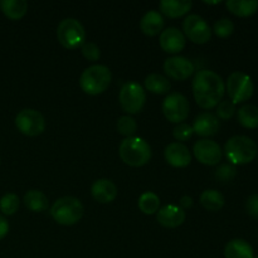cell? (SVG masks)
<instances>
[{
    "label": "cell",
    "mask_w": 258,
    "mask_h": 258,
    "mask_svg": "<svg viewBox=\"0 0 258 258\" xmlns=\"http://www.w3.org/2000/svg\"><path fill=\"white\" fill-rule=\"evenodd\" d=\"M83 204L75 197H62L50 207V216L60 226H73L83 217Z\"/></svg>",
    "instance_id": "obj_5"
},
{
    "label": "cell",
    "mask_w": 258,
    "mask_h": 258,
    "mask_svg": "<svg viewBox=\"0 0 258 258\" xmlns=\"http://www.w3.org/2000/svg\"><path fill=\"white\" fill-rule=\"evenodd\" d=\"M23 202H24L25 208L29 209L30 212H44L47 211L48 206H49L48 197L40 190L27 191L24 198H23Z\"/></svg>",
    "instance_id": "obj_24"
},
{
    "label": "cell",
    "mask_w": 258,
    "mask_h": 258,
    "mask_svg": "<svg viewBox=\"0 0 258 258\" xmlns=\"http://www.w3.org/2000/svg\"><path fill=\"white\" fill-rule=\"evenodd\" d=\"M253 258H258V256H256V257H253Z\"/></svg>",
    "instance_id": "obj_39"
},
{
    "label": "cell",
    "mask_w": 258,
    "mask_h": 258,
    "mask_svg": "<svg viewBox=\"0 0 258 258\" xmlns=\"http://www.w3.org/2000/svg\"><path fill=\"white\" fill-rule=\"evenodd\" d=\"M91 194L96 202L101 204H107L116 199L117 188L108 179H97L91 186Z\"/></svg>",
    "instance_id": "obj_18"
},
{
    "label": "cell",
    "mask_w": 258,
    "mask_h": 258,
    "mask_svg": "<svg viewBox=\"0 0 258 258\" xmlns=\"http://www.w3.org/2000/svg\"><path fill=\"white\" fill-rule=\"evenodd\" d=\"M257 153L256 143L244 135L232 136L224 145V154L232 165L249 164L254 160Z\"/></svg>",
    "instance_id": "obj_2"
},
{
    "label": "cell",
    "mask_w": 258,
    "mask_h": 258,
    "mask_svg": "<svg viewBox=\"0 0 258 258\" xmlns=\"http://www.w3.org/2000/svg\"><path fill=\"white\" fill-rule=\"evenodd\" d=\"M81 52H82L83 57L87 60H90V62H96L101 57L100 48H98L96 43L92 42H85V44L81 47Z\"/></svg>",
    "instance_id": "obj_34"
},
{
    "label": "cell",
    "mask_w": 258,
    "mask_h": 258,
    "mask_svg": "<svg viewBox=\"0 0 258 258\" xmlns=\"http://www.w3.org/2000/svg\"><path fill=\"white\" fill-rule=\"evenodd\" d=\"M0 9L10 20H19L27 14L28 3L25 0H2Z\"/></svg>",
    "instance_id": "obj_22"
},
{
    "label": "cell",
    "mask_w": 258,
    "mask_h": 258,
    "mask_svg": "<svg viewBox=\"0 0 258 258\" xmlns=\"http://www.w3.org/2000/svg\"><path fill=\"white\" fill-rule=\"evenodd\" d=\"M145 87L149 92L155 95H165L170 91L171 83L169 78L159 73H151L145 78Z\"/></svg>",
    "instance_id": "obj_25"
},
{
    "label": "cell",
    "mask_w": 258,
    "mask_h": 258,
    "mask_svg": "<svg viewBox=\"0 0 258 258\" xmlns=\"http://www.w3.org/2000/svg\"><path fill=\"white\" fill-rule=\"evenodd\" d=\"M190 105L188 98L179 92L169 93L163 102V112L166 120L173 123H181L189 116Z\"/></svg>",
    "instance_id": "obj_9"
},
{
    "label": "cell",
    "mask_w": 258,
    "mask_h": 258,
    "mask_svg": "<svg viewBox=\"0 0 258 258\" xmlns=\"http://www.w3.org/2000/svg\"><path fill=\"white\" fill-rule=\"evenodd\" d=\"M8 232H9V223L4 217L0 216V241L7 236Z\"/></svg>",
    "instance_id": "obj_37"
},
{
    "label": "cell",
    "mask_w": 258,
    "mask_h": 258,
    "mask_svg": "<svg viewBox=\"0 0 258 258\" xmlns=\"http://www.w3.org/2000/svg\"><path fill=\"white\" fill-rule=\"evenodd\" d=\"M226 7L228 8L232 14L237 17H251L258 10L257 0H228L226 3Z\"/></svg>",
    "instance_id": "obj_23"
},
{
    "label": "cell",
    "mask_w": 258,
    "mask_h": 258,
    "mask_svg": "<svg viewBox=\"0 0 258 258\" xmlns=\"http://www.w3.org/2000/svg\"><path fill=\"white\" fill-rule=\"evenodd\" d=\"M57 39L66 49H77L86 42L85 27L75 18L63 19L57 27Z\"/></svg>",
    "instance_id": "obj_6"
},
{
    "label": "cell",
    "mask_w": 258,
    "mask_h": 258,
    "mask_svg": "<svg viewBox=\"0 0 258 258\" xmlns=\"http://www.w3.org/2000/svg\"><path fill=\"white\" fill-rule=\"evenodd\" d=\"M213 32L217 37L219 38H227L229 35L233 34L234 32V24L231 19L228 18H222V19L217 20L216 24L213 27Z\"/></svg>",
    "instance_id": "obj_31"
},
{
    "label": "cell",
    "mask_w": 258,
    "mask_h": 258,
    "mask_svg": "<svg viewBox=\"0 0 258 258\" xmlns=\"http://www.w3.org/2000/svg\"><path fill=\"white\" fill-rule=\"evenodd\" d=\"M193 153L199 163L208 166L217 165L221 163L223 158V151L221 146L216 141L208 140V139H202L197 141L193 146Z\"/></svg>",
    "instance_id": "obj_12"
},
{
    "label": "cell",
    "mask_w": 258,
    "mask_h": 258,
    "mask_svg": "<svg viewBox=\"0 0 258 258\" xmlns=\"http://www.w3.org/2000/svg\"><path fill=\"white\" fill-rule=\"evenodd\" d=\"M164 156L169 165L174 168H185L191 161L190 151L181 143L169 144L164 151Z\"/></svg>",
    "instance_id": "obj_16"
},
{
    "label": "cell",
    "mask_w": 258,
    "mask_h": 258,
    "mask_svg": "<svg viewBox=\"0 0 258 258\" xmlns=\"http://www.w3.org/2000/svg\"><path fill=\"white\" fill-rule=\"evenodd\" d=\"M191 127L197 135L202 138H209L218 133L221 123L216 115L211 112H203L197 116Z\"/></svg>",
    "instance_id": "obj_17"
},
{
    "label": "cell",
    "mask_w": 258,
    "mask_h": 258,
    "mask_svg": "<svg viewBox=\"0 0 258 258\" xmlns=\"http://www.w3.org/2000/svg\"><path fill=\"white\" fill-rule=\"evenodd\" d=\"M193 96L197 105L204 110L217 107L224 96V82L219 75L209 70L196 73L193 80Z\"/></svg>",
    "instance_id": "obj_1"
},
{
    "label": "cell",
    "mask_w": 258,
    "mask_h": 258,
    "mask_svg": "<svg viewBox=\"0 0 258 258\" xmlns=\"http://www.w3.org/2000/svg\"><path fill=\"white\" fill-rule=\"evenodd\" d=\"M112 73L103 64H93L86 68L80 77V86L87 95L97 96L105 92L111 85Z\"/></svg>",
    "instance_id": "obj_4"
},
{
    "label": "cell",
    "mask_w": 258,
    "mask_h": 258,
    "mask_svg": "<svg viewBox=\"0 0 258 258\" xmlns=\"http://www.w3.org/2000/svg\"><path fill=\"white\" fill-rule=\"evenodd\" d=\"M254 86L251 77L243 72H233L227 80V92L232 102L236 103L248 101L253 96Z\"/></svg>",
    "instance_id": "obj_8"
},
{
    "label": "cell",
    "mask_w": 258,
    "mask_h": 258,
    "mask_svg": "<svg viewBox=\"0 0 258 258\" xmlns=\"http://www.w3.org/2000/svg\"><path fill=\"white\" fill-rule=\"evenodd\" d=\"M136 128H138V123H136L135 118H133L131 116H121L118 118L117 131L121 135L131 138L136 133Z\"/></svg>",
    "instance_id": "obj_30"
},
{
    "label": "cell",
    "mask_w": 258,
    "mask_h": 258,
    "mask_svg": "<svg viewBox=\"0 0 258 258\" xmlns=\"http://www.w3.org/2000/svg\"><path fill=\"white\" fill-rule=\"evenodd\" d=\"M191 206H193V198H191V197H189V196L181 197V199H180V208L181 209H184V211H185V209L190 208Z\"/></svg>",
    "instance_id": "obj_38"
},
{
    "label": "cell",
    "mask_w": 258,
    "mask_h": 258,
    "mask_svg": "<svg viewBox=\"0 0 258 258\" xmlns=\"http://www.w3.org/2000/svg\"><path fill=\"white\" fill-rule=\"evenodd\" d=\"M226 199L221 191L216 189L204 190L201 196V204L209 212H218L224 207Z\"/></svg>",
    "instance_id": "obj_26"
},
{
    "label": "cell",
    "mask_w": 258,
    "mask_h": 258,
    "mask_svg": "<svg viewBox=\"0 0 258 258\" xmlns=\"http://www.w3.org/2000/svg\"><path fill=\"white\" fill-rule=\"evenodd\" d=\"M15 126L23 135L34 138L45 130V120L39 111L25 108L15 117Z\"/></svg>",
    "instance_id": "obj_10"
},
{
    "label": "cell",
    "mask_w": 258,
    "mask_h": 258,
    "mask_svg": "<svg viewBox=\"0 0 258 258\" xmlns=\"http://www.w3.org/2000/svg\"><path fill=\"white\" fill-rule=\"evenodd\" d=\"M246 211L253 218H258V194H252L246 202Z\"/></svg>",
    "instance_id": "obj_36"
},
{
    "label": "cell",
    "mask_w": 258,
    "mask_h": 258,
    "mask_svg": "<svg viewBox=\"0 0 258 258\" xmlns=\"http://www.w3.org/2000/svg\"><path fill=\"white\" fill-rule=\"evenodd\" d=\"M118 101H120L121 108L128 115L139 113L144 108L146 102V93L143 86L139 85L138 82H128L123 83L118 95Z\"/></svg>",
    "instance_id": "obj_7"
},
{
    "label": "cell",
    "mask_w": 258,
    "mask_h": 258,
    "mask_svg": "<svg viewBox=\"0 0 258 258\" xmlns=\"http://www.w3.org/2000/svg\"><path fill=\"white\" fill-rule=\"evenodd\" d=\"M164 71L170 78L176 81H185L194 73V64L185 57L174 55L164 63Z\"/></svg>",
    "instance_id": "obj_13"
},
{
    "label": "cell",
    "mask_w": 258,
    "mask_h": 258,
    "mask_svg": "<svg viewBox=\"0 0 258 258\" xmlns=\"http://www.w3.org/2000/svg\"><path fill=\"white\" fill-rule=\"evenodd\" d=\"M164 18L156 10H149L140 20V29L148 37H155L163 32Z\"/></svg>",
    "instance_id": "obj_19"
},
{
    "label": "cell",
    "mask_w": 258,
    "mask_h": 258,
    "mask_svg": "<svg viewBox=\"0 0 258 258\" xmlns=\"http://www.w3.org/2000/svg\"><path fill=\"white\" fill-rule=\"evenodd\" d=\"M184 34L196 44H206L211 40L212 29L208 23L197 14H190L183 22Z\"/></svg>",
    "instance_id": "obj_11"
},
{
    "label": "cell",
    "mask_w": 258,
    "mask_h": 258,
    "mask_svg": "<svg viewBox=\"0 0 258 258\" xmlns=\"http://www.w3.org/2000/svg\"><path fill=\"white\" fill-rule=\"evenodd\" d=\"M237 169L236 166L232 164H222L218 169L216 170V179L222 181V183H227L236 178Z\"/></svg>",
    "instance_id": "obj_32"
},
{
    "label": "cell",
    "mask_w": 258,
    "mask_h": 258,
    "mask_svg": "<svg viewBox=\"0 0 258 258\" xmlns=\"http://www.w3.org/2000/svg\"><path fill=\"white\" fill-rule=\"evenodd\" d=\"M118 154L126 165L139 168L150 161L151 148L144 139L131 136L121 141Z\"/></svg>",
    "instance_id": "obj_3"
},
{
    "label": "cell",
    "mask_w": 258,
    "mask_h": 258,
    "mask_svg": "<svg viewBox=\"0 0 258 258\" xmlns=\"http://www.w3.org/2000/svg\"><path fill=\"white\" fill-rule=\"evenodd\" d=\"M238 122L246 128L258 127V107L254 105H244L237 112Z\"/></svg>",
    "instance_id": "obj_27"
},
{
    "label": "cell",
    "mask_w": 258,
    "mask_h": 258,
    "mask_svg": "<svg viewBox=\"0 0 258 258\" xmlns=\"http://www.w3.org/2000/svg\"><path fill=\"white\" fill-rule=\"evenodd\" d=\"M193 134H194L193 127H191L190 125H188V123H184V122L179 123L173 131L174 138H175V140H178V143H181V141H188L189 139L193 136Z\"/></svg>",
    "instance_id": "obj_35"
},
{
    "label": "cell",
    "mask_w": 258,
    "mask_h": 258,
    "mask_svg": "<svg viewBox=\"0 0 258 258\" xmlns=\"http://www.w3.org/2000/svg\"><path fill=\"white\" fill-rule=\"evenodd\" d=\"M193 3L190 0H161L159 8L161 13L169 18H180L188 14Z\"/></svg>",
    "instance_id": "obj_20"
},
{
    "label": "cell",
    "mask_w": 258,
    "mask_h": 258,
    "mask_svg": "<svg viewBox=\"0 0 258 258\" xmlns=\"http://www.w3.org/2000/svg\"><path fill=\"white\" fill-rule=\"evenodd\" d=\"M138 204L139 209L144 214L151 216V214L158 213L159 208H160V198L153 191H145L140 196Z\"/></svg>",
    "instance_id": "obj_28"
},
{
    "label": "cell",
    "mask_w": 258,
    "mask_h": 258,
    "mask_svg": "<svg viewBox=\"0 0 258 258\" xmlns=\"http://www.w3.org/2000/svg\"><path fill=\"white\" fill-rule=\"evenodd\" d=\"M226 258H253V248L247 241L236 238L229 241L224 247Z\"/></svg>",
    "instance_id": "obj_21"
},
{
    "label": "cell",
    "mask_w": 258,
    "mask_h": 258,
    "mask_svg": "<svg viewBox=\"0 0 258 258\" xmlns=\"http://www.w3.org/2000/svg\"><path fill=\"white\" fill-rule=\"evenodd\" d=\"M159 43L164 52L176 54L185 48V35L178 28L169 27L160 33Z\"/></svg>",
    "instance_id": "obj_14"
},
{
    "label": "cell",
    "mask_w": 258,
    "mask_h": 258,
    "mask_svg": "<svg viewBox=\"0 0 258 258\" xmlns=\"http://www.w3.org/2000/svg\"><path fill=\"white\" fill-rule=\"evenodd\" d=\"M19 197L14 193H8L0 198V211L5 216H13L19 208Z\"/></svg>",
    "instance_id": "obj_29"
},
{
    "label": "cell",
    "mask_w": 258,
    "mask_h": 258,
    "mask_svg": "<svg viewBox=\"0 0 258 258\" xmlns=\"http://www.w3.org/2000/svg\"><path fill=\"white\" fill-rule=\"evenodd\" d=\"M186 214L184 209L178 206H165L160 208L156 213V221L165 228H176L185 222Z\"/></svg>",
    "instance_id": "obj_15"
},
{
    "label": "cell",
    "mask_w": 258,
    "mask_h": 258,
    "mask_svg": "<svg viewBox=\"0 0 258 258\" xmlns=\"http://www.w3.org/2000/svg\"><path fill=\"white\" fill-rule=\"evenodd\" d=\"M236 113V105L231 100L221 101L217 106V116L222 120H229Z\"/></svg>",
    "instance_id": "obj_33"
}]
</instances>
